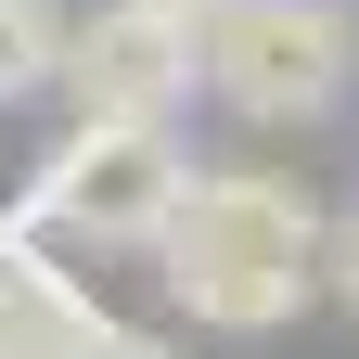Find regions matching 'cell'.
I'll return each mask as SVG.
<instances>
[{
	"instance_id": "cell-1",
	"label": "cell",
	"mask_w": 359,
	"mask_h": 359,
	"mask_svg": "<svg viewBox=\"0 0 359 359\" xmlns=\"http://www.w3.org/2000/svg\"><path fill=\"white\" fill-rule=\"evenodd\" d=\"M142 257L205 334H283L321 295V205L283 167H193Z\"/></svg>"
},
{
	"instance_id": "cell-2",
	"label": "cell",
	"mask_w": 359,
	"mask_h": 359,
	"mask_svg": "<svg viewBox=\"0 0 359 359\" xmlns=\"http://www.w3.org/2000/svg\"><path fill=\"white\" fill-rule=\"evenodd\" d=\"M346 65H359V26L346 0H218L193 26V77L231 103L244 128H308L346 103Z\"/></svg>"
},
{
	"instance_id": "cell-3",
	"label": "cell",
	"mask_w": 359,
	"mask_h": 359,
	"mask_svg": "<svg viewBox=\"0 0 359 359\" xmlns=\"http://www.w3.org/2000/svg\"><path fill=\"white\" fill-rule=\"evenodd\" d=\"M180 180H193V154H180L167 116H77L65 142L39 154L26 218L39 231H77V244H154V218L180 205Z\"/></svg>"
},
{
	"instance_id": "cell-4",
	"label": "cell",
	"mask_w": 359,
	"mask_h": 359,
	"mask_svg": "<svg viewBox=\"0 0 359 359\" xmlns=\"http://www.w3.org/2000/svg\"><path fill=\"white\" fill-rule=\"evenodd\" d=\"M52 90H65L77 116H180V103H193V26H180V13H142V0H116V13L65 26Z\"/></svg>"
},
{
	"instance_id": "cell-5",
	"label": "cell",
	"mask_w": 359,
	"mask_h": 359,
	"mask_svg": "<svg viewBox=\"0 0 359 359\" xmlns=\"http://www.w3.org/2000/svg\"><path fill=\"white\" fill-rule=\"evenodd\" d=\"M77 321H90V295L13 231V218H0V359H65Z\"/></svg>"
},
{
	"instance_id": "cell-6",
	"label": "cell",
	"mask_w": 359,
	"mask_h": 359,
	"mask_svg": "<svg viewBox=\"0 0 359 359\" xmlns=\"http://www.w3.org/2000/svg\"><path fill=\"white\" fill-rule=\"evenodd\" d=\"M65 65V13L52 0H0V103H39Z\"/></svg>"
},
{
	"instance_id": "cell-7",
	"label": "cell",
	"mask_w": 359,
	"mask_h": 359,
	"mask_svg": "<svg viewBox=\"0 0 359 359\" xmlns=\"http://www.w3.org/2000/svg\"><path fill=\"white\" fill-rule=\"evenodd\" d=\"M65 359H180L167 334H142V321H103V308H90V321L65 334Z\"/></svg>"
},
{
	"instance_id": "cell-8",
	"label": "cell",
	"mask_w": 359,
	"mask_h": 359,
	"mask_svg": "<svg viewBox=\"0 0 359 359\" xmlns=\"http://www.w3.org/2000/svg\"><path fill=\"white\" fill-rule=\"evenodd\" d=\"M321 283L359 308V205H346V218H321Z\"/></svg>"
},
{
	"instance_id": "cell-9",
	"label": "cell",
	"mask_w": 359,
	"mask_h": 359,
	"mask_svg": "<svg viewBox=\"0 0 359 359\" xmlns=\"http://www.w3.org/2000/svg\"><path fill=\"white\" fill-rule=\"evenodd\" d=\"M142 13H180V26H205V13H218V0H142Z\"/></svg>"
}]
</instances>
